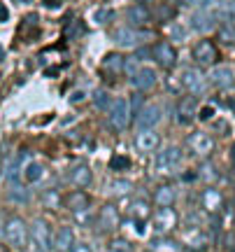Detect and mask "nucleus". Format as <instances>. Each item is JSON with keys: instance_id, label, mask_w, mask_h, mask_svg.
Returning <instances> with one entry per match:
<instances>
[{"instance_id": "obj_1", "label": "nucleus", "mask_w": 235, "mask_h": 252, "mask_svg": "<svg viewBox=\"0 0 235 252\" xmlns=\"http://www.w3.org/2000/svg\"><path fill=\"white\" fill-rule=\"evenodd\" d=\"M2 236H5V241H7L12 248H26L28 245V238H30V231H28L26 222L21 220V217H9L5 226H2Z\"/></svg>"}, {"instance_id": "obj_2", "label": "nucleus", "mask_w": 235, "mask_h": 252, "mask_svg": "<svg viewBox=\"0 0 235 252\" xmlns=\"http://www.w3.org/2000/svg\"><path fill=\"white\" fill-rule=\"evenodd\" d=\"M109 122L114 126V131H124L131 122V103L126 98H117L112 100L109 105Z\"/></svg>"}, {"instance_id": "obj_3", "label": "nucleus", "mask_w": 235, "mask_h": 252, "mask_svg": "<svg viewBox=\"0 0 235 252\" xmlns=\"http://www.w3.org/2000/svg\"><path fill=\"white\" fill-rule=\"evenodd\" d=\"M152 59L161 65L163 70H170V68H175V63H177V52H175V47L168 40H161V42H156L152 47Z\"/></svg>"}, {"instance_id": "obj_4", "label": "nucleus", "mask_w": 235, "mask_h": 252, "mask_svg": "<svg viewBox=\"0 0 235 252\" xmlns=\"http://www.w3.org/2000/svg\"><path fill=\"white\" fill-rule=\"evenodd\" d=\"M186 147L196 157H209L212 150H214V140L205 131H193V133L186 135Z\"/></svg>"}, {"instance_id": "obj_5", "label": "nucleus", "mask_w": 235, "mask_h": 252, "mask_svg": "<svg viewBox=\"0 0 235 252\" xmlns=\"http://www.w3.org/2000/svg\"><path fill=\"white\" fill-rule=\"evenodd\" d=\"M182 87L189 89V94L193 98L208 94V82H205V77L200 75V70H184L182 72Z\"/></svg>"}, {"instance_id": "obj_6", "label": "nucleus", "mask_w": 235, "mask_h": 252, "mask_svg": "<svg viewBox=\"0 0 235 252\" xmlns=\"http://www.w3.org/2000/svg\"><path fill=\"white\" fill-rule=\"evenodd\" d=\"M175 117H177V124L189 126L193 119L198 117V103L193 96H184L177 103V110H175Z\"/></svg>"}, {"instance_id": "obj_7", "label": "nucleus", "mask_w": 235, "mask_h": 252, "mask_svg": "<svg viewBox=\"0 0 235 252\" xmlns=\"http://www.w3.org/2000/svg\"><path fill=\"white\" fill-rule=\"evenodd\" d=\"M147 31H135V28H117L114 31V42H117L119 47H137L140 42H145L147 40Z\"/></svg>"}, {"instance_id": "obj_8", "label": "nucleus", "mask_w": 235, "mask_h": 252, "mask_svg": "<svg viewBox=\"0 0 235 252\" xmlns=\"http://www.w3.org/2000/svg\"><path fill=\"white\" fill-rule=\"evenodd\" d=\"M180 161H182V147H177V145L163 147L161 152L156 154V168L158 171H170Z\"/></svg>"}, {"instance_id": "obj_9", "label": "nucleus", "mask_w": 235, "mask_h": 252, "mask_svg": "<svg viewBox=\"0 0 235 252\" xmlns=\"http://www.w3.org/2000/svg\"><path fill=\"white\" fill-rule=\"evenodd\" d=\"M177 226V213L172 210V208H158L154 213V229L158 234H168Z\"/></svg>"}, {"instance_id": "obj_10", "label": "nucleus", "mask_w": 235, "mask_h": 252, "mask_svg": "<svg viewBox=\"0 0 235 252\" xmlns=\"http://www.w3.org/2000/svg\"><path fill=\"white\" fill-rule=\"evenodd\" d=\"M182 243L191 248L193 252H203L208 248V234L200 231V226H191V229H184L182 231Z\"/></svg>"}, {"instance_id": "obj_11", "label": "nucleus", "mask_w": 235, "mask_h": 252, "mask_svg": "<svg viewBox=\"0 0 235 252\" xmlns=\"http://www.w3.org/2000/svg\"><path fill=\"white\" fill-rule=\"evenodd\" d=\"M217 56H219V52L212 40H200L198 45L193 47V59L200 65H212V63L217 61Z\"/></svg>"}, {"instance_id": "obj_12", "label": "nucleus", "mask_w": 235, "mask_h": 252, "mask_svg": "<svg viewBox=\"0 0 235 252\" xmlns=\"http://www.w3.org/2000/svg\"><path fill=\"white\" fill-rule=\"evenodd\" d=\"M209 80H212V84H217L219 89H224V91L235 89V70L228 68V65L214 68V70L209 72Z\"/></svg>"}, {"instance_id": "obj_13", "label": "nucleus", "mask_w": 235, "mask_h": 252, "mask_svg": "<svg viewBox=\"0 0 235 252\" xmlns=\"http://www.w3.org/2000/svg\"><path fill=\"white\" fill-rule=\"evenodd\" d=\"M217 26V17L214 12H208V9H198L191 14V28L196 33H209L212 28Z\"/></svg>"}, {"instance_id": "obj_14", "label": "nucleus", "mask_w": 235, "mask_h": 252, "mask_svg": "<svg viewBox=\"0 0 235 252\" xmlns=\"http://www.w3.org/2000/svg\"><path fill=\"white\" fill-rule=\"evenodd\" d=\"M156 82H158V77H156V70L147 68V65H142V68H140V70H137L135 75H131V84H133V87H135L137 91L154 89Z\"/></svg>"}, {"instance_id": "obj_15", "label": "nucleus", "mask_w": 235, "mask_h": 252, "mask_svg": "<svg viewBox=\"0 0 235 252\" xmlns=\"http://www.w3.org/2000/svg\"><path fill=\"white\" fill-rule=\"evenodd\" d=\"M30 234H33V243H37L45 250L49 245H54V236H52V229L47 224V220H35L33 226H30Z\"/></svg>"}, {"instance_id": "obj_16", "label": "nucleus", "mask_w": 235, "mask_h": 252, "mask_svg": "<svg viewBox=\"0 0 235 252\" xmlns=\"http://www.w3.org/2000/svg\"><path fill=\"white\" fill-rule=\"evenodd\" d=\"M100 229L103 231H114L119 224H121V220H119V210L114 203H105V206L100 208Z\"/></svg>"}, {"instance_id": "obj_17", "label": "nucleus", "mask_w": 235, "mask_h": 252, "mask_svg": "<svg viewBox=\"0 0 235 252\" xmlns=\"http://www.w3.org/2000/svg\"><path fill=\"white\" fill-rule=\"evenodd\" d=\"M200 206L205 208L208 213H219V210L224 208V196H221V191L214 187H208L203 194H200Z\"/></svg>"}, {"instance_id": "obj_18", "label": "nucleus", "mask_w": 235, "mask_h": 252, "mask_svg": "<svg viewBox=\"0 0 235 252\" xmlns=\"http://www.w3.org/2000/svg\"><path fill=\"white\" fill-rule=\"evenodd\" d=\"M161 122V108L158 105H145V108L140 110V115H137V126H140V131H145V128H152Z\"/></svg>"}, {"instance_id": "obj_19", "label": "nucleus", "mask_w": 235, "mask_h": 252, "mask_svg": "<svg viewBox=\"0 0 235 252\" xmlns=\"http://www.w3.org/2000/svg\"><path fill=\"white\" fill-rule=\"evenodd\" d=\"M68 180L73 182L77 189H84V187H89V185H91V180H93V173H91L89 166L77 163L75 168H70V171H68Z\"/></svg>"}, {"instance_id": "obj_20", "label": "nucleus", "mask_w": 235, "mask_h": 252, "mask_svg": "<svg viewBox=\"0 0 235 252\" xmlns=\"http://www.w3.org/2000/svg\"><path fill=\"white\" fill-rule=\"evenodd\" d=\"M158 145H161V138H158V133H154L152 128L140 131L137 138H135V147L140 150V152H154Z\"/></svg>"}, {"instance_id": "obj_21", "label": "nucleus", "mask_w": 235, "mask_h": 252, "mask_svg": "<svg viewBox=\"0 0 235 252\" xmlns=\"http://www.w3.org/2000/svg\"><path fill=\"white\" fill-rule=\"evenodd\" d=\"M75 248V231L70 226H61L54 236V250L56 252H70Z\"/></svg>"}, {"instance_id": "obj_22", "label": "nucleus", "mask_w": 235, "mask_h": 252, "mask_svg": "<svg viewBox=\"0 0 235 252\" xmlns=\"http://www.w3.org/2000/svg\"><path fill=\"white\" fill-rule=\"evenodd\" d=\"M149 56H152V49H145V47H142V49H137L133 56H126V59H124V72L135 75V72L142 68V61L149 59Z\"/></svg>"}, {"instance_id": "obj_23", "label": "nucleus", "mask_w": 235, "mask_h": 252, "mask_svg": "<svg viewBox=\"0 0 235 252\" xmlns=\"http://www.w3.org/2000/svg\"><path fill=\"white\" fill-rule=\"evenodd\" d=\"M154 201L158 203V208H172V203L177 201V191L172 185H161L154 191Z\"/></svg>"}, {"instance_id": "obj_24", "label": "nucleus", "mask_w": 235, "mask_h": 252, "mask_svg": "<svg viewBox=\"0 0 235 252\" xmlns=\"http://www.w3.org/2000/svg\"><path fill=\"white\" fill-rule=\"evenodd\" d=\"M65 206L70 208L73 213H81V210H86V208L91 206V198L86 196L81 189H77V191H73V194L65 196Z\"/></svg>"}, {"instance_id": "obj_25", "label": "nucleus", "mask_w": 235, "mask_h": 252, "mask_svg": "<svg viewBox=\"0 0 235 252\" xmlns=\"http://www.w3.org/2000/svg\"><path fill=\"white\" fill-rule=\"evenodd\" d=\"M126 19L131 26H145V24H149L152 14H149V9H147L145 5H133V7L126 12Z\"/></svg>"}, {"instance_id": "obj_26", "label": "nucleus", "mask_w": 235, "mask_h": 252, "mask_svg": "<svg viewBox=\"0 0 235 252\" xmlns=\"http://www.w3.org/2000/svg\"><path fill=\"white\" fill-rule=\"evenodd\" d=\"M152 252H182V245L177 241H172L168 236H156L152 238V243H149Z\"/></svg>"}, {"instance_id": "obj_27", "label": "nucleus", "mask_w": 235, "mask_h": 252, "mask_svg": "<svg viewBox=\"0 0 235 252\" xmlns=\"http://www.w3.org/2000/svg\"><path fill=\"white\" fill-rule=\"evenodd\" d=\"M7 196H9V201H14V203H28V189L19 180H12L9 182Z\"/></svg>"}, {"instance_id": "obj_28", "label": "nucleus", "mask_w": 235, "mask_h": 252, "mask_svg": "<svg viewBox=\"0 0 235 252\" xmlns=\"http://www.w3.org/2000/svg\"><path fill=\"white\" fill-rule=\"evenodd\" d=\"M214 17L221 19L224 24H235V0H224Z\"/></svg>"}, {"instance_id": "obj_29", "label": "nucleus", "mask_w": 235, "mask_h": 252, "mask_svg": "<svg viewBox=\"0 0 235 252\" xmlns=\"http://www.w3.org/2000/svg\"><path fill=\"white\" fill-rule=\"evenodd\" d=\"M149 203L147 201H142V198H137V201H133L131 203V208H128V215L131 217H135V220H147L149 217Z\"/></svg>"}, {"instance_id": "obj_30", "label": "nucleus", "mask_w": 235, "mask_h": 252, "mask_svg": "<svg viewBox=\"0 0 235 252\" xmlns=\"http://www.w3.org/2000/svg\"><path fill=\"white\" fill-rule=\"evenodd\" d=\"M219 42L221 45H226V47H233L235 45V24H224V26L219 28Z\"/></svg>"}, {"instance_id": "obj_31", "label": "nucleus", "mask_w": 235, "mask_h": 252, "mask_svg": "<svg viewBox=\"0 0 235 252\" xmlns=\"http://www.w3.org/2000/svg\"><path fill=\"white\" fill-rule=\"evenodd\" d=\"M91 100H93V105L98 110H109V105H112V98H109V94L105 89H96L93 94H91Z\"/></svg>"}, {"instance_id": "obj_32", "label": "nucleus", "mask_w": 235, "mask_h": 252, "mask_svg": "<svg viewBox=\"0 0 235 252\" xmlns=\"http://www.w3.org/2000/svg\"><path fill=\"white\" fill-rule=\"evenodd\" d=\"M42 175H45V168H42V163H37V161H30L26 166V171H24L26 182H40Z\"/></svg>"}, {"instance_id": "obj_33", "label": "nucleus", "mask_w": 235, "mask_h": 252, "mask_svg": "<svg viewBox=\"0 0 235 252\" xmlns=\"http://www.w3.org/2000/svg\"><path fill=\"white\" fill-rule=\"evenodd\" d=\"M107 250L109 252H133L135 248H133V243H131L128 238H121V236H117V238H109Z\"/></svg>"}, {"instance_id": "obj_34", "label": "nucleus", "mask_w": 235, "mask_h": 252, "mask_svg": "<svg viewBox=\"0 0 235 252\" xmlns=\"http://www.w3.org/2000/svg\"><path fill=\"white\" fill-rule=\"evenodd\" d=\"M103 65H105L107 70H112V72L124 70V56L119 54V52H112V54H107L105 59H103Z\"/></svg>"}, {"instance_id": "obj_35", "label": "nucleus", "mask_w": 235, "mask_h": 252, "mask_svg": "<svg viewBox=\"0 0 235 252\" xmlns=\"http://www.w3.org/2000/svg\"><path fill=\"white\" fill-rule=\"evenodd\" d=\"M42 206L56 210V208L61 206V194H58L56 189H47L45 194H42Z\"/></svg>"}, {"instance_id": "obj_36", "label": "nucleus", "mask_w": 235, "mask_h": 252, "mask_svg": "<svg viewBox=\"0 0 235 252\" xmlns=\"http://www.w3.org/2000/svg\"><path fill=\"white\" fill-rule=\"evenodd\" d=\"M128 166H131V159H128V157H121V154H114L112 161H109V168H112V171H126Z\"/></svg>"}, {"instance_id": "obj_37", "label": "nucleus", "mask_w": 235, "mask_h": 252, "mask_svg": "<svg viewBox=\"0 0 235 252\" xmlns=\"http://www.w3.org/2000/svg\"><path fill=\"white\" fill-rule=\"evenodd\" d=\"M128 103L133 105V108H131V115H140V110L145 108V103H142V96H140V94H135V96L128 100Z\"/></svg>"}, {"instance_id": "obj_38", "label": "nucleus", "mask_w": 235, "mask_h": 252, "mask_svg": "<svg viewBox=\"0 0 235 252\" xmlns=\"http://www.w3.org/2000/svg\"><path fill=\"white\" fill-rule=\"evenodd\" d=\"M81 31H84V26H81L79 21H77V24H75L73 28H68V35H73V37H79V35H81Z\"/></svg>"}, {"instance_id": "obj_39", "label": "nucleus", "mask_w": 235, "mask_h": 252, "mask_svg": "<svg viewBox=\"0 0 235 252\" xmlns=\"http://www.w3.org/2000/svg\"><path fill=\"white\" fill-rule=\"evenodd\" d=\"M105 19H112V9H100L98 12V17H96V21H100V24H103V21H105Z\"/></svg>"}, {"instance_id": "obj_40", "label": "nucleus", "mask_w": 235, "mask_h": 252, "mask_svg": "<svg viewBox=\"0 0 235 252\" xmlns=\"http://www.w3.org/2000/svg\"><path fill=\"white\" fill-rule=\"evenodd\" d=\"M70 252H93V250H91L89 243H75V248Z\"/></svg>"}, {"instance_id": "obj_41", "label": "nucleus", "mask_w": 235, "mask_h": 252, "mask_svg": "<svg viewBox=\"0 0 235 252\" xmlns=\"http://www.w3.org/2000/svg\"><path fill=\"white\" fill-rule=\"evenodd\" d=\"M117 191H121V194H124V191H131V189H133V185H131V182H124V180H119V185L117 187Z\"/></svg>"}, {"instance_id": "obj_42", "label": "nucleus", "mask_w": 235, "mask_h": 252, "mask_svg": "<svg viewBox=\"0 0 235 252\" xmlns=\"http://www.w3.org/2000/svg\"><path fill=\"white\" fill-rule=\"evenodd\" d=\"M170 17H175V9L172 7H161V19L165 21V19H170Z\"/></svg>"}, {"instance_id": "obj_43", "label": "nucleus", "mask_w": 235, "mask_h": 252, "mask_svg": "<svg viewBox=\"0 0 235 252\" xmlns=\"http://www.w3.org/2000/svg\"><path fill=\"white\" fill-rule=\"evenodd\" d=\"M184 2H189V5H200V7H208L212 0H184Z\"/></svg>"}, {"instance_id": "obj_44", "label": "nucleus", "mask_w": 235, "mask_h": 252, "mask_svg": "<svg viewBox=\"0 0 235 252\" xmlns=\"http://www.w3.org/2000/svg\"><path fill=\"white\" fill-rule=\"evenodd\" d=\"M212 115H214V108H209V105H208V108H205L203 112H200V119H209Z\"/></svg>"}, {"instance_id": "obj_45", "label": "nucleus", "mask_w": 235, "mask_h": 252, "mask_svg": "<svg viewBox=\"0 0 235 252\" xmlns=\"http://www.w3.org/2000/svg\"><path fill=\"white\" fill-rule=\"evenodd\" d=\"M7 19H9V12H7V7H5V5L0 2V21H7Z\"/></svg>"}, {"instance_id": "obj_46", "label": "nucleus", "mask_w": 235, "mask_h": 252, "mask_svg": "<svg viewBox=\"0 0 235 252\" xmlns=\"http://www.w3.org/2000/svg\"><path fill=\"white\" fill-rule=\"evenodd\" d=\"M172 33H175V40H184V28L175 26V28H172Z\"/></svg>"}, {"instance_id": "obj_47", "label": "nucleus", "mask_w": 235, "mask_h": 252, "mask_svg": "<svg viewBox=\"0 0 235 252\" xmlns=\"http://www.w3.org/2000/svg\"><path fill=\"white\" fill-rule=\"evenodd\" d=\"M47 7H61V0H45Z\"/></svg>"}, {"instance_id": "obj_48", "label": "nucleus", "mask_w": 235, "mask_h": 252, "mask_svg": "<svg viewBox=\"0 0 235 252\" xmlns=\"http://www.w3.org/2000/svg\"><path fill=\"white\" fill-rule=\"evenodd\" d=\"M81 98H84V94H81V91H77V94H73V96H70V100H73V103H75V100H81Z\"/></svg>"}, {"instance_id": "obj_49", "label": "nucleus", "mask_w": 235, "mask_h": 252, "mask_svg": "<svg viewBox=\"0 0 235 252\" xmlns=\"http://www.w3.org/2000/svg\"><path fill=\"white\" fill-rule=\"evenodd\" d=\"M28 252H47V250H45V248H40V245H37V243H33V248H30V250H28Z\"/></svg>"}, {"instance_id": "obj_50", "label": "nucleus", "mask_w": 235, "mask_h": 252, "mask_svg": "<svg viewBox=\"0 0 235 252\" xmlns=\"http://www.w3.org/2000/svg\"><path fill=\"white\" fill-rule=\"evenodd\" d=\"M231 159H233V168H235V145L231 147Z\"/></svg>"}, {"instance_id": "obj_51", "label": "nucleus", "mask_w": 235, "mask_h": 252, "mask_svg": "<svg viewBox=\"0 0 235 252\" xmlns=\"http://www.w3.org/2000/svg\"><path fill=\"white\" fill-rule=\"evenodd\" d=\"M17 2H33V0H17Z\"/></svg>"}, {"instance_id": "obj_52", "label": "nucleus", "mask_w": 235, "mask_h": 252, "mask_svg": "<svg viewBox=\"0 0 235 252\" xmlns=\"http://www.w3.org/2000/svg\"><path fill=\"white\" fill-rule=\"evenodd\" d=\"M142 2H145V0H137V5H142Z\"/></svg>"}, {"instance_id": "obj_53", "label": "nucleus", "mask_w": 235, "mask_h": 252, "mask_svg": "<svg viewBox=\"0 0 235 252\" xmlns=\"http://www.w3.org/2000/svg\"><path fill=\"white\" fill-rule=\"evenodd\" d=\"M231 108H233V112H235V103H233V105H231Z\"/></svg>"}, {"instance_id": "obj_54", "label": "nucleus", "mask_w": 235, "mask_h": 252, "mask_svg": "<svg viewBox=\"0 0 235 252\" xmlns=\"http://www.w3.org/2000/svg\"><path fill=\"white\" fill-rule=\"evenodd\" d=\"M149 252H152V250H149Z\"/></svg>"}]
</instances>
